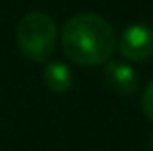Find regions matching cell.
Instances as JSON below:
<instances>
[{"mask_svg":"<svg viewBox=\"0 0 153 151\" xmlns=\"http://www.w3.org/2000/svg\"><path fill=\"white\" fill-rule=\"evenodd\" d=\"M116 45L112 25L99 14H76L62 27V49L70 60L82 66L103 64Z\"/></svg>","mask_w":153,"mask_h":151,"instance_id":"obj_1","label":"cell"},{"mask_svg":"<svg viewBox=\"0 0 153 151\" xmlns=\"http://www.w3.org/2000/svg\"><path fill=\"white\" fill-rule=\"evenodd\" d=\"M18 47L31 60H45L56 45V25L45 12H29L18 23L16 29Z\"/></svg>","mask_w":153,"mask_h":151,"instance_id":"obj_2","label":"cell"},{"mask_svg":"<svg viewBox=\"0 0 153 151\" xmlns=\"http://www.w3.org/2000/svg\"><path fill=\"white\" fill-rule=\"evenodd\" d=\"M122 56L142 62L153 56V27L146 23H132L122 31L118 41Z\"/></svg>","mask_w":153,"mask_h":151,"instance_id":"obj_3","label":"cell"},{"mask_svg":"<svg viewBox=\"0 0 153 151\" xmlns=\"http://www.w3.org/2000/svg\"><path fill=\"white\" fill-rule=\"evenodd\" d=\"M105 81L118 95H132L140 85L138 72L122 60H108L105 64Z\"/></svg>","mask_w":153,"mask_h":151,"instance_id":"obj_4","label":"cell"},{"mask_svg":"<svg viewBox=\"0 0 153 151\" xmlns=\"http://www.w3.org/2000/svg\"><path fill=\"white\" fill-rule=\"evenodd\" d=\"M43 79L52 91L64 93V91H68L72 87L74 76H72V70L64 62L52 60V62H47L45 68H43Z\"/></svg>","mask_w":153,"mask_h":151,"instance_id":"obj_5","label":"cell"},{"mask_svg":"<svg viewBox=\"0 0 153 151\" xmlns=\"http://www.w3.org/2000/svg\"><path fill=\"white\" fill-rule=\"evenodd\" d=\"M142 109L146 113V116L153 122V79L146 85L143 89V95H142Z\"/></svg>","mask_w":153,"mask_h":151,"instance_id":"obj_6","label":"cell"},{"mask_svg":"<svg viewBox=\"0 0 153 151\" xmlns=\"http://www.w3.org/2000/svg\"><path fill=\"white\" fill-rule=\"evenodd\" d=\"M149 145H151V149H153V136H151V141H149Z\"/></svg>","mask_w":153,"mask_h":151,"instance_id":"obj_7","label":"cell"}]
</instances>
